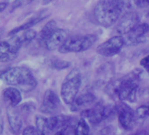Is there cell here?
Instances as JSON below:
<instances>
[{
	"label": "cell",
	"instance_id": "cell-1",
	"mask_svg": "<svg viewBox=\"0 0 149 135\" xmlns=\"http://www.w3.org/2000/svg\"><path fill=\"white\" fill-rule=\"evenodd\" d=\"M0 78L11 87L19 89L23 92H30L37 86V81L29 69L23 66L13 67L4 71Z\"/></svg>",
	"mask_w": 149,
	"mask_h": 135
},
{
	"label": "cell",
	"instance_id": "cell-2",
	"mask_svg": "<svg viewBox=\"0 0 149 135\" xmlns=\"http://www.w3.org/2000/svg\"><path fill=\"white\" fill-rule=\"evenodd\" d=\"M127 4L125 1H99L94 9V18L100 26L110 27L118 21Z\"/></svg>",
	"mask_w": 149,
	"mask_h": 135
},
{
	"label": "cell",
	"instance_id": "cell-3",
	"mask_svg": "<svg viewBox=\"0 0 149 135\" xmlns=\"http://www.w3.org/2000/svg\"><path fill=\"white\" fill-rule=\"evenodd\" d=\"M144 77V72L140 70H135L127 76L120 79V88L118 97L121 101L134 103L137 100L139 84Z\"/></svg>",
	"mask_w": 149,
	"mask_h": 135
},
{
	"label": "cell",
	"instance_id": "cell-4",
	"mask_svg": "<svg viewBox=\"0 0 149 135\" xmlns=\"http://www.w3.org/2000/svg\"><path fill=\"white\" fill-rule=\"evenodd\" d=\"M82 84L80 71L74 69L65 77L61 87V97L67 104H71L77 97V93Z\"/></svg>",
	"mask_w": 149,
	"mask_h": 135
},
{
	"label": "cell",
	"instance_id": "cell-5",
	"mask_svg": "<svg viewBox=\"0 0 149 135\" xmlns=\"http://www.w3.org/2000/svg\"><path fill=\"white\" fill-rule=\"evenodd\" d=\"M97 41V36L94 34L71 36L67 39L64 44L60 47L59 52L66 53H80L88 50Z\"/></svg>",
	"mask_w": 149,
	"mask_h": 135
},
{
	"label": "cell",
	"instance_id": "cell-6",
	"mask_svg": "<svg viewBox=\"0 0 149 135\" xmlns=\"http://www.w3.org/2000/svg\"><path fill=\"white\" fill-rule=\"evenodd\" d=\"M19 36H13L9 41L0 42V62H9L14 60L22 46Z\"/></svg>",
	"mask_w": 149,
	"mask_h": 135
},
{
	"label": "cell",
	"instance_id": "cell-7",
	"mask_svg": "<svg viewBox=\"0 0 149 135\" xmlns=\"http://www.w3.org/2000/svg\"><path fill=\"white\" fill-rule=\"evenodd\" d=\"M125 40L121 36H114L101 43L97 47V53L104 57H111L120 52L125 45Z\"/></svg>",
	"mask_w": 149,
	"mask_h": 135
},
{
	"label": "cell",
	"instance_id": "cell-8",
	"mask_svg": "<svg viewBox=\"0 0 149 135\" xmlns=\"http://www.w3.org/2000/svg\"><path fill=\"white\" fill-rule=\"evenodd\" d=\"M116 107L120 125L125 131H131L135 125V119L137 117L135 111L129 105L123 102L119 103Z\"/></svg>",
	"mask_w": 149,
	"mask_h": 135
},
{
	"label": "cell",
	"instance_id": "cell-9",
	"mask_svg": "<svg viewBox=\"0 0 149 135\" xmlns=\"http://www.w3.org/2000/svg\"><path fill=\"white\" fill-rule=\"evenodd\" d=\"M60 109V99L52 90H46L40 111L45 114H54Z\"/></svg>",
	"mask_w": 149,
	"mask_h": 135
},
{
	"label": "cell",
	"instance_id": "cell-10",
	"mask_svg": "<svg viewBox=\"0 0 149 135\" xmlns=\"http://www.w3.org/2000/svg\"><path fill=\"white\" fill-rule=\"evenodd\" d=\"M139 15L134 12L125 13L118 20V24L117 26V31L120 34H127L130 33L134 27H136L139 23Z\"/></svg>",
	"mask_w": 149,
	"mask_h": 135
},
{
	"label": "cell",
	"instance_id": "cell-11",
	"mask_svg": "<svg viewBox=\"0 0 149 135\" xmlns=\"http://www.w3.org/2000/svg\"><path fill=\"white\" fill-rule=\"evenodd\" d=\"M82 118L88 119L92 125L99 124L100 122L106 119L104 105L97 104L94 105L93 107L87 108L86 110H84L82 111Z\"/></svg>",
	"mask_w": 149,
	"mask_h": 135
},
{
	"label": "cell",
	"instance_id": "cell-12",
	"mask_svg": "<svg viewBox=\"0 0 149 135\" xmlns=\"http://www.w3.org/2000/svg\"><path fill=\"white\" fill-rule=\"evenodd\" d=\"M68 38V32L61 28H57L51 36L45 42V47L47 50L53 51L60 49V47L64 44V42Z\"/></svg>",
	"mask_w": 149,
	"mask_h": 135
},
{
	"label": "cell",
	"instance_id": "cell-13",
	"mask_svg": "<svg viewBox=\"0 0 149 135\" xmlns=\"http://www.w3.org/2000/svg\"><path fill=\"white\" fill-rule=\"evenodd\" d=\"M6 113H7V118H8V123L11 132L14 135H18L20 132L23 125L21 113L19 108L8 106L6 110Z\"/></svg>",
	"mask_w": 149,
	"mask_h": 135
},
{
	"label": "cell",
	"instance_id": "cell-14",
	"mask_svg": "<svg viewBox=\"0 0 149 135\" xmlns=\"http://www.w3.org/2000/svg\"><path fill=\"white\" fill-rule=\"evenodd\" d=\"M149 33V26L146 23H139L126 34V40L130 44L137 45L146 40V35Z\"/></svg>",
	"mask_w": 149,
	"mask_h": 135
},
{
	"label": "cell",
	"instance_id": "cell-15",
	"mask_svg": "<svg viewBox=\"0 0 149 135\" xmlns=\"http://www.w3.org/2000/svg\"><path fill=\"white\" fill-rule=\"evenodd\" d=\"M96 100V97L92 93H85L78 96L74 101L70 104V110L72 111H77L82 109L86 110L87 107L91 106Z\"/></svg>",
	"mask_w": 149,
	"mask_h": 135
},
{
	"label": "cell",
	"instance_id": "cell-16",
	"mask_svg": "<svg viewBox=\"0 0 149 135\" xmlns=\"http://www.w3.org/2000/svg\"><path fill=\"white\" fill-rule=\"evenodd\" d=\"M3 98L11 107H17L22 100L20 90L15 87H7L3 90Z\"/></svg>",
	"mask_w": 149,
	"mask_h": 135
},
{
	"label": "cell",
	"instance_id": "cell-17",
	"mask_svg": "<svg viewBox=\"0 0 149 135\" xmlns=\"http://www.w3.org/2000/svg\"><path fill=\"white\" fill-rule=\"evenodd\" d=\"M47 17V16L46 14H40V15H37V16H35V17L30 19L28 21H26V22L24 23L23 25H21V26H19L14 28V29H13V30L9 33V35L13 37V36L17 35L19 32H25V31H26V30H28V29H31V27H32L33 26L38 24V23L40 22V21H42V20H43L44 19H46Z\"/></svg>",
	"mask_w": 149,
	"mask_h": 135
},
{
	"label": "cell",
	"instance_id": "cell-18",
	"mask_svg": "<svg viewBox=\"0 0 149 135\" xmlns=\"http://www.w3.org/2000/svg\"><path fill=\"white\" fill-rule=\"evenodd\" d=\"M57 29L56 22L54 20H50L48 21L41 29V31L39 33L38 36V41L40 44H44L47 41V40L51 36V34Z\"/></svg>",
	"mask_w": 149,
	"mask_h": 135
},
{
	"label": "cell",
	"instance_id": "cell-19",
	"mask_svg": "<svg viewBox=\"0 0 149 135\" xmlns=\"http://www.w3.org/2000/svg\"><path fill=\"white\" fill-rule=\"evenodd\" d=\"M35 126L38 135H47V133L49 132L47 128V118L43 116H36Z\"/></svg>",
	"mask_w": 149,
	"mask_h": 135
},
{
	"label": "cell",
	"instance_id": "cell-20",
	"mask_svg": "<svg viewBox=\"0 0 149 135\" xmlns=\"http://www.w3.org/2000/svg\"><path fill=\"white\" fill-rule=\"evenodd\" d=\"M90 132V126L84 118H81L77 125L74 126V135H89Z\"/></svg>",
	"mask_w": 149,
	"mask_h": 135
},
{
	"label": "cell",
	"instance_id": "cell-21",
	"mask_svg": "<svg viewBox=\"0 0 149 135\" xmlns=\"http://www.w3.org/2000/svg\"><path fill=\"white\" fill-rule=\"evenodd\" d=\"M71 65L70 61H65V60H61L56 57H54L52 59H50L49 61V66L52 67L53 69H55L57 70H66L68 68H69Z\"/></svg>",
	"mask_w": 149,
	"mask_h": 135
},
{
	"label": "cell",
	"instance_id": "cell-22",
	"mask_svg": "<svg viewBox=\"0 0 149 135\" xmlns=\"http://www.w3.org/2000/svg\"><path fill=\"white\" fill-rule=\"evenodd\" d=\"M119 88H120V79L112 81L110 84H108L105 87V92L107 93V95H109L111 97H118Z\"/></svg>",
	"mask_w": 149,
	"mask_h": 135
},
{
	"label": "cell",
	"instance_id": "cell-23",
	"mask_svg": "<svg viewBox=\"0 0 149 135\" xmlns=\"http://www.w3.org/2000/svg\"><path fill=\"white\" fill-rule=\"evenodd\" d=\"M37 37V33L33 29H28L19 36V39L22 42V44H27L30 43L33 40H34Z\"/></svg>",
	"mask_w": 149,
	"mask_h": 135
},
{
	"label": "cell",
	"instance_id": "cell-24",
	"mask_svg": "<svg viewBox=\"0 0 149 135\" xmlns=\"http://www.w3.org/2000/svg\"><path fill=\"white\" fill-rule=\"evenodd\" d=\"M19 111L21 114H26V115H30L33 113L36 110V104L33 102H26L22 104L19 108Z\"/></svg>",
	"mask_w": 149,
	"mask_h": 135
},
{
	"label": "cell",
	"instance_id": "cell-25",
	"mask_svg": "<svg viewBox=\"0 0 149 135\" xmlns=\"http://www.w3.org/2000/svg\"><path fill=\"white\" fill-rule=\"evenodd\" d=\"M135 113H136L137 118H141V119L148 117L149 116V103L146 104H143V105H140L139 107H138L136 111H135Z\"/></svg>",
	"mask_w": 149,
	"mask_h": 135
},
{
	"label": "cell",
	"instance_id": "cell-26",
	"mask_svg": "<svg viewBox=\"0 0 149 135\" xmlns=\"http://www.w3.org/2000/svg\"><path fill=\"white\" fill-rule=\"evenodd\" d=\"M22 135H38V133H37V131H36L35 127H33L32 125H29V126L26 127L23 130Z\"/></svg>",
	"mask_w": 149,
	"mask_h": 135
},
{
	"label": "cell",
	"instance_id": "cell-27",
	"mask_svg": "<svg viewBox=\"0 0 149 135\" xmlns=\"http://www.w3.org/2000/svg\"><path fill=\"white\" fill-rule=\"evenodd\" d=\"M135 5L139 8H144L149 6V0H138L135 1Z\"/></svg>",
	"mask_w": 149,
	"mask_h": 135
},
{
	"label": "cell",
	"instance_id": "cell-28",
	"mask_svg": "<svg viewBox=\"0 0 149 135\" xmlns=\"http://www.w3.org/2000/svg\"><path fill=\"white\" fill-rule=\"evenodd\" d=\"M7 6H8L7 2H0V13H1L2 12H4L6 9Z\"/></svg>",
	"mask_w": 149,
	"mask_h": 135
},
{
	"label": "cell",
	"instance_id": "cell-29",
	"mask_svg": "<svg viewBox=\"0 0 149 135\" xmlns=\"http://www.w3.org/2000/svg\"><path fill=\"white\" fill-rule=\"evenodd\" d=\"M3 131H4V121L2 118H0V135L2 134Z\"/></svg>",
	"mask_w": 149,
	"mask_h": 135
},
{
	"label": "cell",
	"instance_id": "cell-30",
	"mask_svg": "<svg viewBox=\"0 0 149 135\" xmlns=\"http://www.w3.org/2000/svg\"><path fill=\"white\" fill-rule=\"evenodd\" d=\"M54 135H67V134H66V130H64V129L59 130V131H57V132H55Z\"/></svg>",
	"mask_w": 149,
	"mask_h": 135
},
{
	"label": "cell",
	"instance_id": "cell-31",
	"mask_svg": "<svg viewBox=\"0 0 149 135\" xmlns=\"http://www.w3.org/2000/svg\"><path fill=\"white\" fill-rule=\"evenodd\" d=\"M134 135H147V133L146 131H139V132H136Z\"/></svg>",
	"mask_w": 149,
	"mask_h": 135
},
{
	"label": "cell",
	"instance_id": "cell-32",
	"mask_svg": "<svg viewBox=\"0 0 149 135\" xmlns=\"http://www.w3.org/2000/svg\"><path fill=\"white\" fill-rule=\"evenodd\" d=\"M147 92H148V93H149V88H148V89H147Z\"/></svg>",
	"mask_w": 149,
	"mask_h": 135
},
{
	"label": "cell",
	"instance_id": "cell-33",
	"mask_svg": "<svg viewBox=\"0 0 149 135\" xmlns=\"http://www.w3.org/2000/svg\"><path fill=\"white\" fill-rule=\"evenodd\" d=\"M147 16H149V12L147 13Z\"/></svg>",
	"mask_w": 149,
	"mask_h": 135
},
{
	"label": "cell",
	"instance_id": "cell-34",
	"mask_svg": "<svg viewBox=\"0 0 149 135\" xmlns=\"http://www.w3.org/2000/svg\"><path fill=\"white\" fill-rule=\"evenodd\" d=\"M148 135H149V133H148Z\"/></svg>",
	"mask_w": 149,
	"mask_h": 135
}]
</instances>
